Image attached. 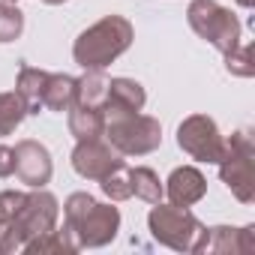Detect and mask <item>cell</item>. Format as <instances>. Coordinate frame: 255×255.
Here are the masks:
<instances>
[{
	"label": "cell",
	"instance_id": "obj_1",
	"mask_svg": "<svg viewBox=\"0 0 255 255\" xmlns=\"http://www.w3.org/2000/svg\"><path fill=\"white\" fill-rule=\"evenodd\" d=\"M63 216H66V231L72 234L78 249L81 246H90V249L105 246L108 240H114L117 225H120L117 207H105L96 198H90L87 192L69 195V201L63 207Z\"/></svg>",
	"mask_w": 255,
	"mask_h": 255
},
{
	"label": "cell",
	"instance_id": "obj_2",
	"mask_svg": "<svg viewBox=\"0 0 255 255\" xmlns=\"http://www.w3.org/2000/svg\"><path fill=\"white\" fill-rule=\"evenodd\" d=\"M129 42H132V24L120 15H108L75 39L72 54L75 63L84 69H105L111 60H117L129 48Z\"/></svg>",
	"mask_w": 255,
	"mask_h": 255
},
{
	"label": "cell",
	"instance_id": "obj_3",
	"mask_svg": "<svg viewBox=\"0 0 255 255\" xmlns=\"http://www.w3.org/2000/svg\"><path fill=\"white\" fill-rule=\"evenodd\" d=\"M57 222V198L51 192H30L24 195L21 201V210L15 213L12 222L3 225V231H0V252H15V249H24L27 240L51 231Z\"/></svg>",
	"mask_w": 255,
	"mask_h": 255
},
{
	"label": "cell",
	"instance_id": "obj_4",
	"mask_svg": "<svg viewBox=\"0 0 255 255\" xmlns=\"http://www.w3.org/2000/svg\"><path fill=\"white\" fill-rule=\"evenodd\" d=\"M150 231L159 243L177 249V252H201L204 240H207V228L186 210V207H162L156 201V207L147 216Z\"/></svg>",
	"mask_w": 255,
	"mask_h": 255
},
{
	"label": "cell",
	"instance_id": "obj_5",
	"mask_svg": "<svg viewBox=\"0 0 255 255\" xmlns=\"http://www.w3.org/2000/svg\"><path fill=\"white\" fill-rule=\"evenodd\" d=\"M105 138L123 156H144L162 144V126H159V120L135 111V114L105 120Z\"/></svg>",
	"mask_w": 255,
	"mask_h": 255
},
{
	"label": "cell",
	"instance_id": "obj_6",
	"mask_svg": "<svg viewBox=\"0 0 255 255\" xmlns=\"http://www.w3.org/2000/svg\"><path fill=\"white\" fill-rule=\"evenodd\" d=\"M252 156H255L252 135L246 129H240V132H234L225 141V159L219 162L222 183L243 204H252L255 201V162H252Z\"/></svg>",
	"mask_w": 255,
	"mask_h": 255
},
{
	"label": "cell",
	"instance_id": "obj_7",
	"mask_svg": "<svg viewBox=\"0 0 255 255\" xmlns=\"http://www.w3.org/2000/svg\"><path fill=\"white\" fill-rule=\"evenodd\" d=\"M189 24L201 39L216 45L222 54H228L231 48L240 45V21L225 6H219L216 0H192Z\"/></svg>",
	"mask_w": 255,
	"mask_h": 255
},
{
	"label": "cell",
	"instance_id": "obj_8",
	"mask_svg": "<svg viewBox=\"0 0 255 255\" xmlns=\"http://www.w3.org/2000/svg\"><path fill=\"white\" fill-rule=\"evenodd\" d=\"M177 144L198 162H222L225 159V138L219 135L216 123L204 114H192L180 123Z\"/></svg>",
	"mask_w": 255,
	"mask_h": 255
},
{
	"label": "cell",
	"instance_id": "obj_9",
	"mask_svg": "<svg viewBox=\"0 0 255 255\" xmlns=\"http://www.w3.org/2000/svg\"><path fill=\"white\" fill-rule=\"evenodd\" d=\"M117 165H123L120 153L114 147H108L102 138H87L78 141V147L72 150V168L87 177V180H102L105 174H111Z\"/></svg>",
	"mask_w": 255,
	"mask_h": 255
},
{
	"label": "cell",
	"instance_id": "obj_10",
	"mask_svg": "<svg viewBox=\"0 0 255 255\" xmlns=\"http://www.w3.org/2000/svg\"><path fill=\"white\" fill-rule=\"evenodd\" d=\"M51 156L39 141H18L15 144V174L21 183L39 189L51 180Z\"/></svg>",
	"mask_w": 255,
	"mask_h": 255
},
{
	"label": "cell",
	"instance_id": "obj_11",
	"mask_svg": "<svg viewBox=\"0 0 255 255\" xmlns=\"http://www.w3.org/2000/svg\"><path fill=\"white\" fill-rule=\"evenodd\" d=\"M144 87L132 78H111L108 81V93L102 99V114L105 120H114V117H123V114H135L144 108Z\"/></svg>",
	"mask_w": 255,
	"mask_h": 255
},
{
	"label": "cell",
	"instance_id": "obj_12",
	"mask_svg": "<svg viewBox=\"0 0 255 255\" xmlns=\"http://www.w3.org/2000/svg\"><path fill=\"white\" fill-rule=\"evenodd\" d=\"M207 192V180L198 168L192 165H183V168H174L171 177H168V186H165V195L174 207H192L195 201H201Z\"/></svg>",
	"mask_w": 255,
	"mask_h": 255
},
{
	"label": "cell",
	"instance_id": "obj_13",
	"mask_svg": "<svg viewBox=\"0 0 255 255\" xmlns=\"http://www.w3.org/2000/svg\"><path fill=\"white\" fill-rule=\"evenodd\" d=\"M255 228H207V240L201 252H252Z\"/></svg>",
	"mask_w": 255,
	"mask_h": 255
},
{
	"label": "cell",
	"instance_id": "obj_14",
	"mask_svg": "<svg viewBox=\"0 0 255 255\" xmlns=\"http://www.w3.org/2000/svg\"><path fill=\"white\" fill-rule=\"evenodd\" d=\"M69 132H72L78 141L102 138V135H105V114H102V108L72 102V105H69Z\"/></svg>",
	"mask_w": 255,
	"mask_h": 255
},
{
	"label": "cell",
	"instance_id": "obj_15",
	"mask_svg": "<svg viewBox=\"0 0 255 255\" xmlns=\"http://www.w3.org/2000/svg\"><path fill=\"white\" fill-rule=\"evenodd\" d=\"M72 102H75V78H69L63 72H57V75L48 72V81H45V90H42V108L69 111Z\"/></svg>",
	"mask_w": 255,
	"mask_h": 255
},
{
	"label": "cell",
	"instance_id": "obj_16",
	"mask_svg": "<svg viewBox=\"0 0 255 255\" xmlns=\"http://www.w3.org/2000/svg\"><path fill=\"white\" fill-rule=\"evenodd\" d=\"M48 72L45 69H33V66H21L18 72V93L27 102V114H36L42 108V90H45Z\"/></svg>",
	"mask_w": 255,
	"mask_h": 255
},
{
	"label": "cell",
	"instance_id": "obj_17",
	"mask_svg": "<svg viewBox=\"0 0 255 255\" xmlns=\"http://www.w3.org/2000/svg\"><path fill=\"white\" fill-rule=\"evenodd\" d=\"M105 93H108V78L102 69H87L84 78L75 81V102L78 105H96L99 108Z\"/></svg>",
	"mask_w": 255,
	"mask_h": 255
},
{
	"label": "cell",
	"instance_id": "obj_18",
	"mask_svg": "<svg viewBox=\"0 0 255 255\" xmlns=\"http://www.w3.org/2000/svg\"><path fill=\"white\" fill-rule=\"evenodd\" d=\"M27 117V102L21 99V93H0V135L15 132V126Z\"/></svg>",
	"mask_w": 255,
	"mask_h": 255
},
{
	"label": "cell",
	"instance_id": "obj_19",
	"mask_svg": "<svg viewBox=\"0 0 255 255\" xmlns=\"http://www.w3.org/2000/svg\"><path fill=\"white\" fill-rule=\"evenodd\" d=\"M129 183H132V195L135 198H144V201H150V204H156V201H162V183H159V177L150 171V168H129Z\"/></svg>",
	"mask_w": 255,
	"mask_h": 255
},
{
	"label": "cell",
	"instance_id": "obj_20",
	"mask_svg": "<svg viewBox=\"0 0 255 255\" xmlns=\"http://www.w3.org/2000/svg\"><path fill=\"white\" fill-rule=\"evenodd\" d=\"M102 192L111 198V201H126L132 198V183H129V168L126 165H117L111 174H105L102 180Z\"/></svg>",
	"mask_w": 255,
	"mask_h": 255
},
{
	"label": "cell",
	"instance_id": "obj_21",
	"mask_svg": "<svg viewBox=\"0 0 255 255\" xmlns=\"http://www.w3.org/2000/svg\"><path fill=\"white\" fill-rule=\"evenodd\" d=\"M21 30H24V15L18 12V6H12V3L3 0V3H0V42L18 39Z\"/></svg>",
	"mask_w": 255,
	"mask_h": 255
},
{
	"label": "cell",
	"instance_id": "obj_22",
	"mask_svg": "<svg viewBox=\"0 0 255 255\" xmlns=\"http://www.w3.org/2000/svg\"><path fill=\"white\" fill-rule=\"evenodd\" d=\"M225 66H228V72L249 78V75L255 72V63H252V45H237V48H231V51L225 54Z\"/></svg>",
	"mask_w": 255,
	"mask_h": 255
},
{
	"label": "cell",
	"instance_id": "obj_23",
	"mask_svg": "<svg viewBox=\"0 0 255 255\" xmlns=\"http://www.w3.org/2000/svg\"><path fill=\"white\" fill-rule=\"evenodd\" d=\"M21 201H24V192H12V189L0 192V225L15 219V213L21 210Z\"/></svg>",
	"mask_w": 255,
	"mask_h": 255
},
{
	"label": "cell",
	"instance_id": "obj_24",
	"mask_svg": "<svg viewBox=\"0 0 255 255\" xmlns=\"http://www.w3.org/2000/svg\"><path fill=\"white\" fill-rule=\"evenodd\" d=\"M9 174H15V150L0 144V177H9Z\"/></svg>",
	"mask_w": 255,
	"mask_h": 255
},
{
	"label": "cell",
	"instance_id": "obj_25",
	"mask_svg": "<svg viewBox=\"0 0 255 255\" xmlns=\"http://www.w3.org/2000/svg\"><path fill=\"white\" fill-rule=\"evenodd\" d=\"M237 3H240V6H246V9H249V6H255V0H237Z\"/></svg>",
	"mask_w": 255,
	"mask_h": 255
},
{
	"label": "cell",
	"instance_id": "obj_26",
	"mask_svg": "<svg viewBox=\"0 0 255 255\" xmlns=\"http://www.w3.org/2000/svg\"><path fill=\"white\" fill-rule=\"evenodd\" d=\"M6 3H12V0H6Z\"/></svg>",
	"mask_w": 255,
	"mask_h": 255
},
{
	"label": "cell",
	"instance_id": "obj_27",
	"mask_svg": "<svg viewBox=\"0 0 255 255\" xmlns=\"http://www.w3.org/2000/svg\"><path fill=\"white\" fill-rule=\"evenodd\" d=\"M0 231H3V225H0Z\"/></svg>",
	"mask_w": 255,
	"mask_h": 255
}]
</instances>
